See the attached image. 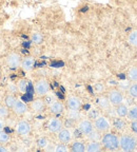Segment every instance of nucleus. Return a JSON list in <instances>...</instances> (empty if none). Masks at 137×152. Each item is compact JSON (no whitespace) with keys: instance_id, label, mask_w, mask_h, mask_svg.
Returning <instances> with one entry per match:
<instances>
[{"instance_id":"obj_1","label":"nucleus","mask_w":137,"mask_h":152,"mask_svg":"<svg viewBox=\"0 0 137 152\" xmlns=\"http://www.w3.org/2000/svg\"><path fill=\"white\" fill-rule=\"evenodd\" d=\"M100 142L103 149L110 150V151H116L119 150V137L115 133L106 132L100 138Z\"/></svg>"},{"instance_id":"obj_2","label":"nucleus","mask_w":137,"mask_h":152,"mask_svg":"<svg viewBox=\"0 0 137 152\" xmlns=\"http://www.w3.org/2000/svg\"><path fill=\"white\" fill-rule=\"evenodd\" d=\"M137 148V140L130 134H123L119 137V149L125 152L134 151Z\"/></svg>"},{"instance_id":"obj_3","label":"nucleus","mask_w":137,"mask_h":152,"mask_svg":"<svg viewBox=\"0 0 137 152\" xmlns=\"http://www.w3.org/2000/svg\"><path fill=\"white\" fill-rule=\"evenodd\" d=\"M93 125H94L95 130H97L100 133H106L111 129V121L108 117L103 116V115H100L96 119H94Z\"/></svg>"},{"instance_id":"obj_4","label":"nucleus","mask_w":137,"mask_h":152,"mask_svg":"<svg viewBox=\"0 0 137 152\" xmlns=\"http://www.w3.org/2000/svg\"><path fill=\"white\" fill-rule=\"evenodd\" d=\"M34 91L36 95L39 97H42L49 93L50 91V83L45 78H39L34 83Z\"/></svg>"},{"instance_id":"obj_5","label":"nucleus","mask_w":137,"mask_h":152,"mask_svg":"<svg viewBox=\"0 0 137 152\" xmlns=\"http://www.w3.org/2000/svg\"><path fill=\"white\" fill-rule=\"evenodd\" d=\"M108 98L110 100L112 107H116L118 104L123 102V94L121 91L117 90V89H112L108 93Z\"/></svg>"},{"instance_id":"obj_6","label":"nucleus","mask_w":137,"mask_h":152,"mask_svg":"<svg viewBox=\"0 0 137 152\" xmlns=\"http://www.w3.org/2000/svg\"><path fill=\"white\" fill-rule=\"evenodd\" d=\"M77 129L81 134H83V135L87 136L89 133H91L93 130H94L93 121H91V119H89V118L80 119L77 124Z\"/></svg>"},{"instance_id":"obj_7","label":"nucleus","mask_w":137,"mask_h":152,"mask_svg":"<svg viewBox=\"0 0 137 152\" xmlns=\"http://www.w3.org/2000/svg\"><path fill=\"white\" fill-rule=\"evenodd\" d=\"M5 60H7V64L9 69L16 70V69H18L19 66H20V64H21L22 58L20 57V55H19L18 53L12 52L7 55Z\"/></svg>"},{"instance_id":"obj_8","label":"nucleus","mask_w":137,"mask_h":152,"mask_svg":"<svg viewBox=\"0 0 137 152\" xmlns=\"http://www.w3.org/2000/svg\"><path fill=\"white\" fill-rule=\"evenodd\" d=\"M47 128L51 133H58L63 128V123L58 117H52V118H50L49 121H47Z\"/></svg>"},{"instance_id":"obj_9","label":"nucleus","mask_w":137,"mask_h":152,"mask_svg":"<svg viewBox=\"0 0 137 152\" xmlns=\"http://www.w3.org/2000/svg\"><path fill=\"white\" fill-rule=\"evenodd\" d=\"M66 107L70 110L79 111L81 109V107H82V100H81V98L76 96V95H71L66 99Z\"/></svg>"},{"instance_id":"obj_10","label":"nucleus","mask_w":137,"mask_h":152,"mask_svg":"<svg viewBox=\"0 0 137 152\" xmlns=\"http://www.w3.org/2000/svg\"><path fill=\"white\" fill-rule=\"evenodd\" d=\"M57 137H58V140L62 144H68L71 142L72 138H73V133L68 128H62L59 132L57 133Z\"/></svg>"},{"instance_id":"obj_11","label":"nucleus","mask_w":137,"mask_h":152,"mask_svg":"<svg viewBox=\"0 0 137 152\" xmlns=\"http://www.w3.org/2000/svg\"><path fill=\"white\" fill-rule=\"evenodd\" d=\"M15 130L19 135H28V133L31 132V125L26 121H19L15 126Z\"/></svg>"},{"instance_id":"obj_12","label":"nucleus","mask_w":137,"mask_h":152,"mask_svg":"<svg viewBox=\"0 0 137 152\" xmlns=\"http://www.w3.org/2000/svg\"><path fill=\"white\" fill-rule=\"evenodd\" d=\"M12 109H13V112H14L16 115L21 116V115L26 113V111H28V106H26V104H24L22 100L17 99Z\"/></svg>"},{"instance_id":"obj_13","label":"nucleus","mask_w":137,"mask_h":152,"mask_svg":"<svg viewBox=\"0 0 137 152\" xmlns=\"http://www.w3.org/2000/svg\"><path fill=\"white\" fill-rule=\"evenodd\" d=\"M34 66H35V58L33 56H26L24 58H22L21 60V69L26 72H30L33 70Z\"/></svg>"},{"instance_id":"obj_14","label":"nucleus","mask_w":137,"mask_h":152,"mask_svg":"<svg viewBox=\"0 0 137 152\" xmlns=\"http://www.w3.org/2000/svg\"><path fill=\"white\" fill-rule=\"evenodd\" d=\"M96 104L100 110H103V111H109L110 107H111L108 96H103V95H100L96 98Z\"/></svg>"},{"instance_id":"obj_15","label":"nucleus","mask_w":137,"mask_h":152,"mask_svg":"<svg viewBox=\"0 0 137 152\" xmlns=\"http://www.w3.org/2000/svg\"><path fill=\"white\" fill-rule=\"evenodd\" d=\"M49 110H50V112L53 115H59V114H61L62 112H63L64 106L61 102L56 99L55 102H53L52 104L49 106Z\"/></svg>"},{"instance_id":"obj_16","label":"nucleus","mask_w":137,"mask_h":152,"mask_svg":"<svg viewBox=\"0 0 137 152\" xmlns=\"http://www.w3.org/2000/svg\"><path fill=\"white\" fill-rule=\"evenodd\" d=\"M45 108V102L43 99L41 98H37V99H34L33 102H31V110L34 112V113H41L43 112Z\"/></svg>"},{"instance_id":"obj_17","label":"nucleus","mask_w":137,"mask_h":152,"mask_svg":"<svg viewBox=\"0 0 137 152\" xmlns=\"http://www.w3.org/2000/svg\"><path fill=\"white\" fill-rule=\"evenodd\" d=\"M102 150L101 142L97 140H90L85 145V151L87 152H100Z\"/></svg>"},{"instance_id":"obj_18","label":"nucleus","mask_w":137,"mask_h":152,"mask_svg":"<svg viewBox=\"0 0 137 152\" xmlns=\"http://www.w3.org/2000/svg\"><path fill=\"white\" fill-rule=\"evenodd\" d=\"M116 114H117V116L119 117H127V115H128V111H129V107L127 106V104H125L122 102V104H118V106H116Z\"/></svg>"},{"instance_id":"obj_19","label":"nucleus","mask_w":137,"mask_h":152,"mask_svg":"<svg viewBox=\"0 0 137 152\" xmlns=\"http://www.w3.org/2000/svg\"><path fill=\"white\" fill-rule=\"evenodd\" d=\"M70 150L73 152H85V144L81 140H75L71 145Z\"/></svg>"},{"instance_id":"obj_20","label":"nucleus","mask_w":137,"mask_h":152,"mask_svg":"<svg viewBox=\"0 0 137 152\" xmlns=\"http://www.w3.org/2000/svg\"><path fill=\"white\" fill-rule=\"evenodd\" d=\"M28 80L24 78H21L19 79L18 81H17L16 86H17V90H18V92L20 93H26V91H28Z\"/></svg>"},{"instance_id":"obj_21","label":"nucleus","mask_w":137,"mask_h":152,"mask_svg":"<svg viewBox=\"0 0 137 152\" xmlns=\"http://www.w3.org/2000/svg\"><path fill=\"white\" fill-rule=\"evenodd\" d=\"M125 126H127V125H125V121L122 119V117L118 116V118L113 119V127L116 130H119V131L123 130V129L125 128Z\"/></svg>"},{"instance_id":"obj_22","label":"nucleus","mask_w":137,"mask_h":152,"mask_svg":"<svg viewBox=\"0 0 137 152\" xmlns=\"http://www.w3.org/2000/svg\"><path fill=\"white\" fill-rule=\"evenodd\" d=\"M128 79L131 83H137V66H132L128 71Z\"/></svg>"},{"instance_id":"obj_23","label":"nucleus","mask_w":137,"mask_h":152,"mask_svg":"<svg viewBox=\"0 0 137 152\" xmlns=\"http://www.w3.org/2000/svg\"><path fill=\"white\" fill-rule=\"evenodd\" d=\"M128 42L132 47L137 48V30H133L132 32H130L128 36Z\"/></svg>"},{"instance_id":"obj_24","label":"nucleus","mask_w":137,"mask_h":152,"mask_svg":"<svg viewBox=\"0 0 137 152\" xmlns=\"http://www.w3.org/2000/svg\"><path fill=\"white\" fill-rule=\"evenodd\" d=\"M127 117H128L131 121L137 119V104H132V106L129 108Z\"/></svg>"},{"instance_id":"obj_25","label":"nucleus","mask_w":137,"mask_h":152,"mask_svg":"<svg viewBox=\"0 0 137 152\" xmlns=\"http://www.w3.org/2000/svg\"><path fill=\"white\" fill-rule=\"evenodd\" d=\"M16 100H17V98L15 97V95L9 94V95H7V96H5L4 104H5V106L9 108V109H12L13 106H14L15 102H16Z\"/></svg>"},{"instance_id":"obj_26","label":"nucleus","mask_w":137,"mask_h":152,"mask_svg":"<svg viewBox=\"0 0 137 152\" xmlns=\"http://www.w3.org/2000/svg\"><path fill=\"white\" fill-rule=\"evenodd\" d=\"M101 114H100L99 109H97V108H92V109L87 111V118L91 119V121H94V119H96Z\"/></svg>"},{"instance_id":"obj_27","label":"nucleus","mask_w":137,"mask_h":152,"mask_svg":"<svg viewBox=\"0 0 137 152\" xmlns=\"http://www.w3.org/2000/svg\"><path fill=\"white\" fill-rule=\"evenodd\" d=\"M66 116H68V119H71V121H79V118H80V113H79V111H76V110L68 109Z\"/></svg>"},{"instance_id":"obj_28","label":"nucleus","mask_w":137,"mask_h":152,"mask_svg":"<svg viewBox=\"0 0 137 152\" xmlns=\"http://www.w3.org/2000/svg\"><path fill=\"white\" fill-rule=\"evenodd\" d=\"M128 94L132 98L137 99V83H132L128 88Z\"/></svg>"},{"instance_id":"obj_29","label":"nucleus","mask_w":137,"mask_h":152,"mask_svg":"<svg viewBox=\"0 0 137 152\" xmlns=\"http://www.w3.org/2000/svg\"><path fill=\"white\" fill-rule=\"evenodd\" d=\"M87 137L89 138V140H97V142H100L101 135H100V132H98V131L94 129L92 132L87 134Z\"/></svg>"},{"instance_id":"obj_30","label":"nucleus","mask_w":137,"mask_h":152,"mask_svg":"<svg viewBox=\"0 0 137 152\" xmlns=\"http://www.w3.org/2000/svg\"><path fill=\"white\" fill-rule=\"evenodd\" d=\"M9 142V133H7L4 130L0 131V145H3V144H7Z\"/></svg>"},{"instance_id":"obj_31","label":"nucleus","mask_w":137,"mask_h":152,"mask_svg":"<svg viewBox=\"0 0 137 152\" xmlns=\"http://www.w3.org/2000/svg\"><path fill=\"white\" fill-rule=\"evenodd\" d=\"M31 39H32V41H33L34 43H41L43 37H42V35H41L40 33H33V34H32Z\"/></svg>"},{"instance_id":"obj_32","label":"nucleus","mask_w":137,"mask_h":152,"mask_svg":"<svg viewBox=\"0 0 137 152\" xmlns=\"http://www.w3.org/2000/svg\"><path fill=\"white\" fill-rule=\"evenodd\" d=\"M9 116V108L7 106H0V117L7 118Z\"/></svg>"},{"instance_id":"obj_33","label":"nucleus","mask_w":137,"mask_h":152,"mask_svg":"<svg viewBox=\"0 0 137 152\" xmlns=\"http://www.w3.org/2000/svg\"><path fill=\"white\" fill-rule=\"evenodd\" d=\"M54 150L56 152H66V151H68L70 149L66 147V144H62V142H61V144H59V145H57L56 147H55Z\"/></svg>"},{"instance_id":"obj_34","label":"nucleus","mask_w":137,"mask_h":152,"mask_svg":"<svg viewBox=\"0 0 137 152\" xmlns=\"http://www.w3.org/2000/svg\"><path fill=\"white\" fill-rule=\"evenodd\" d=\"M37 145H38V147H39V148H45L47 145H49V140H47L45 137H41V138H39V140H38Z\"/></svg>"},{"instance_id":"obj_35","label":"nucleus","mask_w":137,"mask_h":152,"mask_svg":"<svg viewBox=\"0 0 137 152\" xmlns=\"http://www.w3.org/2000/svg\"><path fill=\"white\" fill-rule=\"evenodd\" d=\"M47 94H49V93H47ZM47 94L45 95V98L43 100H44V102H45V106H50L53 102L56 100V98H55L53 95H47Z\"/></svg>"},{"instance_id":"obj_36","label":"nucleus","mask_w":137,"mask_h":152,"mask_svg":"<svg viewBox=\"0 0 137 152\" xmlns=\"http://www.w3.org/2000/svg\"><path fill=\"white\" fill-rule=\"evenodd\" d=\"M131 130L137 134V119L131 121Z\"/></svg>"},{"instance_id":"obj_37","label":"nucleus","mask_w":137,"mask_h":152,"mask_svg":"<svg viewBox=\"0 0 137 152\" xmlns=\"http://www.w3.org/2000/svg\"><path fill=\"white\" fill-rule=\"evenodd\" d=\"M95 91L97 93H101L103 91V85L102 83H96L95 85Z\"/></svg>"},{"instance_id":"obj_38","label":"nucleus","mask_w":137,"mask_h":152,"mask_svg":"<svg viewBox=\"0 0 137 152\" xmlns=\"http://www.w3.org/2000/svg\"><path fill=\"white\" fill-rule=\"evenodd\" d=\"M7 89H9V91H12V93L18 91V90H17V86L14 85V83H9V85H7Z\"/></svg>"},{"instance_id":"obj_39","label":"nucleus","mask_w":137,"mask_h":152,"mask_svg":"<svg viewBox=\"0 0 137 152\" xmlns=\"http://www.w3.org/2000/svg\"><path fill=\"white\" fill-rule=\"evenodd\" d=\"M4 128H5L4 118H1V117H0V131H1V130H4Z\"/></svg>"},{"instance_id":"obj_40","label":"nucleus","mask_w":137,"mask_h":152,"mask_svg":"<svg viewBox=\"0 0 137 152\" xmlns=\"http://www.w3.org/2000/svg\"><path fill=\"white\" fill-rule=\"evenodd\" d=\"M7 151H9V149H7V147L0 145V152H7Z\"/></svg>"}]
</instances>
